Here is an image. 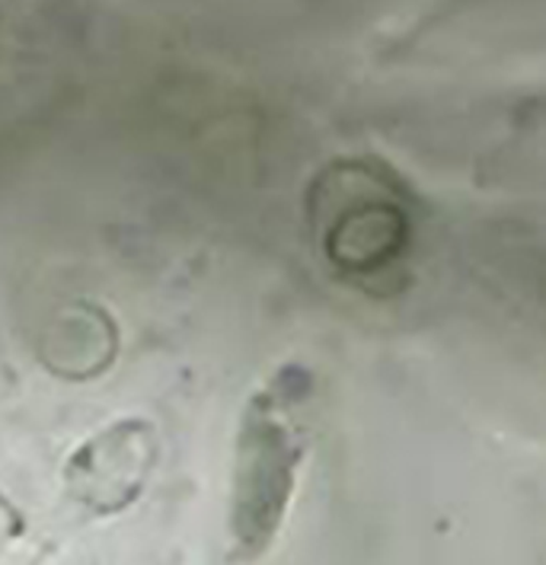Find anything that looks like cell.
Returning <instances> with one entry per match:
<instances>
[{
	"label": "cell",
	"mask_w": 546,
	"mask_h": 565,
	"mask_svg": "<svg viewBox=\"0 0 546 565\" xmlns=\"http://www.w3.org/2000/svg\"><path fill=\"white\" fill-rule=\"evenodd\" d=\"M310 393V371L303 364H285L243 409L231 479L234 559H259L285 524L307 454L303 406Z\"/></svg>",
	"instance_id": "6da1fadb"
}]
</instances>
